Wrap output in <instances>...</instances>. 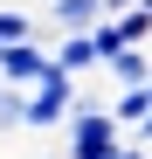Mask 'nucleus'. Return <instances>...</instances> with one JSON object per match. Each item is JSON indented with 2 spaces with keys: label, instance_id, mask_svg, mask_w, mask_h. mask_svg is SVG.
Wrapping results in <instances>:
<instances>
[{
  "label": "nucleus",
  "instance_id": "obj_1",
  "mask_svg": "<svg viewBox=\"0 0 152 159\" xmlns=\"http://www.w3.org/2000/svg\"><path fill=\"white\" fill-rule=\"evenodd\" d=\"M69 159H118L124 152V125L111 118V104H97L90 90L76 97V118H69Z\"/></svg>",
  "mask_w": 152,
  "mask_h": 159
},
{
  "label": "nucleus",
  "instance_id": "obj_2",
  "mask_svg": "<svg viewBox=\"0 0 152 159\" xmlns=\"http://www.w3.org/2000/svg\"><path fill=\"white\" fill-rule=\"evenodd\" d=\"M48 69H56V42H48V35H35V42H14V48H0V76H7L14 90H35Z\"/></svg>",
  "mask_w": 152,
  "mask_h": 159
},
{
  "label": "nucleus",
  "instance_id": "obj_3",
  "mask_svg": "<svg viewBox=\"0 0 152 159\" xmlns=\"http://www.w3.org/2000/svg\"><path fill=\"white\" fill-rule=\"evenodd\" d=\"M104 14H111V0H48V42L76 35V28H97Z\"/></svg>",
  "mask_w": 152,
  "mask_h": 159
},
{
  "label": "nucleus",
  "instance_id": "obj_4",
  "mask_svg": "<svg viewBox=\"0 0 152 159\" xmlns=\"http://www.w3.org/2000/svg\"><path fill=\"white\" fill-rule=\"evenodd\" d=\"M56 62L69 76H90V69H104V48H97L90 28H76V35H56Z\"/></svg>",
  "mask_w": 152,
  "mask_h": 159
},
{
  "label": "nucleus",
  "instance_id": "obj_5",
  "mask_svg": "<svg viewBox=\"0 0 152 159\" xmlns=\"http://www.w3.org/2000/svg\"><path fill=\"white\" fill-rule=\"evenodd\" d=\"M111 118H118L124 131H132V125H145V118H152V83H124V90L111 97Z\"/></svg>",
  "mask_w": 152,
  "mask_h": 159
},
{
  "label": "nucleus",
  "instance_id": "obj_6",
  "mask_svg": "<svg viewBox=\"0 0 152 159\" xmlns=\"http://www.w3.org/2000/svg\"><path fill=\"white\" fill-rule=\"evenodd\" d=\"M35 35H48V28H35V14H28V7H7V0H0V48L35 42Z\"/></svg>",
  "mask_w": 152,
  "mask_h": 159
},
{
  "label": "nucleus",
  "instance_id": "obj_7",
  "mask_svg": "<svg viewBox=\"0 0 152 159\" xmlns=\"http://www.w3.org/2000/svg\"><path fill=\"white\" fill-rule=\"evenodd\" d=\"M104 69L118 76V83H152V48H118Z\"/></svg>",
  "mask_w": 152,
  "mask_h": 159
},
{
  "label": "nucleus",
  "instance_id": "obj_8",
  "mask_svg": "<svg viewBox=\"0 0 152 159\" xmlns=\"http://www.w3.org/2000/svg\"><path fill=\"white\" fill-rule=\"evenodd\" d=\"M14 131H28V90H0V139H14Z\"/></svg>",
  "mask_w": 152,
  "mask_h": 159
},
{
  "label": "nucleus",
  "instance_id": "obj_9",
  "mask_svg": "<svg viewBox=\"0 0 152 159\" xmlns=\"http://www.w3.org/2000/svg\"><path fill=\"white\" fill-rule=\"evenodd\" d=\"M118 159H152V145H138V139H124V152Z\"/></svg>",
  "mask_w": 152,
  "mask_h": 159
},
{
  "label": "nucleus",
  "instance_id": "obj_10",
  "mask_svg": "<svg viewBox=\"0 0 152 159\" xmlns=\"http://www.w3.org/2000/svg\"><path fill=\"white\" fill-rule=\"evenodd\" d=\"M132 7H145V0H111V14H132Z\"/></svg>",
  "mask_w": 152,
  "mask_h": 159
},
{
  "label": "nucleus",
  "instance_id": "obj_11",
  "mask_svg": "<svg viewBox=\"0 0 152 159\" xmlns=\"http://www.w3.org/2000/svg\"><path fill=\"white\" fill-rule=\"evenodd\" d=\"M35 159H69V152H35Z\"/></svg>",
  "mask_w": 152,
  "mask_h": 159
},
{
  "label": "nucleus",
  "instance_id": "obj_12",
  "mask_svg": "<svg viewBox=\"0 0 152 159\" xmlns=\"http://www.w3.org/2000/svg\"><path fill=\"white\" fill-rule=\"evenodd\" d=\"M145 7H152V0H145Z\"/></svg>",
  "mask_w": 152,
  "mask_h": 159
},
{
  "label": "nucleus",
  "instance_id": "obj_13",
  "mask_svg": "<svg viewBox=\"0 0 152 159\" xmlns=\"http://www.w3.org/2000/svg\"><path fill=\"white\" fill-rule=\"evenodd\" d=\"M42 7H48V0H42Z\"/></svg>",
  "mask_w": 152,
  "mask_h": 159
}]
</instances>
